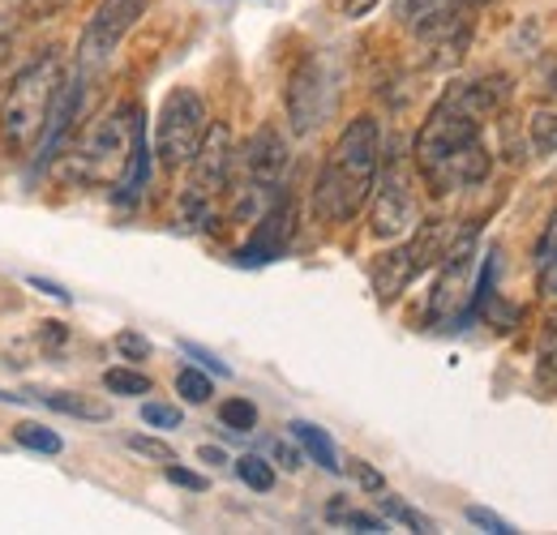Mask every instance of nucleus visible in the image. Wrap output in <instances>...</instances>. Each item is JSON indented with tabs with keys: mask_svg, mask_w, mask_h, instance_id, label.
Wrapping results in <instances>:
<instances>
[{
	"mask_svg": "<svg viewBox=\"0 0 557 535\" xmlns=\"http://www.w3.org/2000/svg\"><path fill=\"white\" fill-rule=\"evenodd\" d=\"M339 82L344 73L326 52H313L305 65H296L292 82H287V116L296 134H313L326 125V116L339 103Z\"/></svg>",
	"mask_w": 557,
	"mask_h": 535,
	"instance_id": "obj_8",
	"label": "nucleus"
},
{
	"mask_svg": "<svg viewBox=\"0 0 557 535\" xmlns=\"http://www.w3.org/2000/svg\"><path fill=\"white\" fill-rule=\"evenodd\" d=\"M382 167V129L373 116H356L335 137L318 185H313V214L322 223H351L369 201Z\"/></svg>",
	"mask_w": 557,
	"mask_h": 535,
	"instance_id": "obj_3",
	"label": "nucleus"
},
{
	"mask_svg": "<svg viewBox=\"0 0 557 535\" xmlns=\"http://www.w3.org/2000/svg\"><path fill=\"white\" fill-rule=\"evenodd\" d=\"M450 108L476 116L481 125L493 121L506 103H510V77H497V73H485V77H468V82H450L446 95H442Z\"/></svg>",
	"mask_w": 557,
	"mask_h": 535,
	"instance_id": "obj_14",
	"label": "nucleus"
},
{
	"mask_svg": "<svg viewBox=\"0 0 557 535\" xmlns=\"http://www.w3.org/2000/svg\"><path fill=\"white\" fill-rule=\"evenodd\" d=\"M412 159H417L420 181L437 198L481 185L488 167H493V154L485 146V125L476 116L450 108L446 99H437L433 112L424 116L417 141H412Z\"/></svg>",
	"mask_w": 557,
	"mask_h": 535,
	"instance_id": "obj_2",
	"label": "nucleus"
},
{
	"mask_svg": "<svg viewBox=\"0 0 557 535\" xmlns=\"http://www.w3.org/2000/svg\"><path fill=\"white\" fill-rule=\"evenodd\" d=\"M351 475H356V480H360L364 488H373V493H382V488H386V480H382V471H373V468H369V463H360V459L351 463Z\"/></svg>",
	"mask_w": 557,
	"mask_h": 535,
	"instance_id": "obj_34",
	"label": "nucleus"
},
{
	"mask_svg": "<svg viewBox=\"0 0 557 535\" xmlns=\"http://www.w3.org/2000/svg\"><path fill=\"white\" fill-rule=\"evenodd\" d=\"M450 240H455L450 223L433 219V223H420L417 232H412V240H408V245H399V249L382 253V258L373 262V270H369L377 300H395V296H399V291H404V287L417 278L420 270L437 266V262L446 258Z\"/></svg>",
	"mask_w": 557,
	"mask_h": 535,
	"instance_id": "obj_7",
	"label": "nucleus"
},
{
	"mask_svg": "<svg viewBox=\"0 0 557 535\" xmlns=\"http://www.w3.org/2000/svg\"><path fill=\"white\" fill-rule=\"evenodd\" d=\"M287 163H292V150L278 134L275 125H262L258 134L245 141V154H240V181L278 198L283 194V181H287Z\"/></svg>",
	"mask_w": 557,
	"mask_h": 535,
	"instance_id": "obj_12",
	"label": "nucleus"
},
{
	"mask_svg": "<svg viewBox=\"0 0 557 535\" xmlns=\"http://www.w3.org/2000/svg\"><path fill=\"white\" fill-rule=\"evenodd\" d=\"M181 347H185V356H194V360H198L202 369H210V373H219V377H227V373H232V369H227L214 351H207V347H198V343H181Z\"/></svg>",
	"mask_w": 557,
	"mask_h": 535,
	"instance_id": "obj_33",
	"label": "nucleus"
},
{
	"mask_svg": "<svg viewBox=\"0 0 557 535\" xmlns=\"http://www.w3.org/2000/svg\"><path fill=\"white\" fill-rule=\"evenodd\" d=\"M65 176L73 185H116L121 201L138 198L150 181V146L138 103H121L99 116L65 159Z\"/></svg>",
	"mask_w": 557,
	"mask_h": 535,
	"instance_id": "obj_1",
	"label": "nucleus"
},
{
	"mask_svg": "<svg viewBox=\"0 0 557 535\" xmlns=\"http://www.w3.org/2000/svg\"><path fill=\"white\" fill-rule=\"evenodd\" d=\"M129 450L134 455H146V459H154V463H176V450L168 446V441H159V437H129Z\"/></svg>",
	"mask_w": 557,
	"mask_h": 535,
	"instance_id": "obj_29",
	"label": "nucleus"
},
{
	"mask_svg": "<svg viewBox=\"0 0 557 535\" xmlns=\"http://www.w3.org/2000/svg\"><path fill=\"white\" fill-rule=\"evenodd\" d=\"M146 13V0H99V9L90 13V22L82 26V39H77V65L99 69L112 61V52L125 43V35L134 30Z\"/></svg>",
	"mask_w": 557,
	"mask_h": 535,
	"instance_id": "obj_10",
	"label": "nucleus"
},
{
	"mask_svg": "<svg viewBox=\"0 0 557 535\" xmlns=\"http://www.w3.org/2000/svg\"><path fill=\"white\" fill-rule=\"evenodd\" d=\"M176 390H181L185 402H207L210 395H214V390H210V377L198 373V369H181V373H176Z\"/></svg>",
	"mask_w": 557,
	"mask_h": 535,
	"instance_id": "obj_26",
	"label": "nucleus"
},
{
	"mask_svg": "<svg viewBox=\"0 0 557 535\" xmlns=\"http://www.w3.org/2000/svg\"><path fill=\"white\" fill-rule=\"evenodd\" d=\"M459 4H468V9H476V4H488V0H459Z\"/></svg>",
	"mask_w": 557,
	"mask_h": 535,
	"instance_id": "obj_40",
	"label": "nucleus"
},
{
	"mask_svg": "<svg viewBox=\"0 0 557 535\" xmlns=\"http://www.w3.org/2000/svg\"><path fill=\"white\" fill-rule=\"evenodd\" d=\"M532 150L545 159L557 150V108H541L532 116Z\"/></svg>",
	"mask_w": 557,
	"mask_h": 535,
	"instance_id": "obj_22",
	"label": "nucleus"
},
{
	"mask_svg": "<svg viewBox=\"0 0 557 535\" xmlns=\"http://www.w3.org/2000/svg\"><path fill=\"white\" fill-rule=\"evenodd\" d=\"M30 287H35V291H44V296H57V300H70V291H65L61 283H48V278H39V274L30 278Z\"/></svg>",
	"mask_w": 557,
	"mask_h": 535,
	"instance_id": "obj_36",
	"label": "nucleus"
},
{
	"mask_svg": "<svg viewBox=\"0 0 557 535\" xmlns=\"http://www.w3.org/2000/svg\"><path fill=\"white\" fill-rule=\"evenodd\" d=\"M236 475H240L253 493H271V488H275V468H271L267 459H258V455H245V459L236 463Z\"/></svg>",
	"mask_w": 557,
	"mask_h": 535,
	"instance_id": "obj_24",
	"label": "nucleus"
},
{
	"mask_svg": "<svg viewBox=\"0 0 557 535\" xmlns=\"http://www.w3.org/2000/svg\"><path fill=\"white\" fill-rule=\"evenodd\" d=\"M168 480H172V484H181V488H194V493H207V488H210L207 475H198V471H185L181 463H168Z\"/></svg>",
	"mask_w": 557,
	"mask_h": 535,
	"instance_id": "obj_32",
	"label": "nucleus"
},
{
	"mask_svg": "<svg viewBox=\"0 0 557 535\" xmlns=\"http://www.w3.org/2000/svg\"><path fill=\"white\" fill-rule=\"evenodd\" d=\"M103 386H108L112 395H129V399L150 395V377L138 373V369H108V373H103Z\"/></svg>",
	"mask_w": 557,
	"mask_h": 535,
	"instance_id": "obj_21",
	"label": "nucleus"
},
{
	"mask_svg": "<svg viewBox=\"0 0 557 535\" xmlns=\"http://www.w3.org/2000/svg\"><path fill=\"white\" fill-rule=\"evenodd\" d=\"M468 523H472V527H485V532H493V535H510V532H515L506 519H497L493 510H481V506H468Z\"/></svg>",
	"mask_w": 557,
	"mask_h": 535,
	"instance_id": "obj_31",
	"label": "nucleus"
},
{
	"mask_svg": "<svg viewBox=\"0 0 557 535\" xmlns=\"http://www.w3.org/2000/svg\"><path fill=\"white\" fill-rule=\"evenodd\" d=\"M219 420H223L232 433H253V428H258V407L249 399H227L219 407Z\"/></svg>",
	"mask_w": 557,
	"mask_h": 535,
	"instance_id": "obj_23",
	"label": "nucleus"
},
{
	"mask_svg": "<svg viewBox=\"0 0 557 535\" xmlns=\"http://www.w3.org/2000/svg\"><path fill=\"white\" fill-rule=\"evenodd\" d=\"M382 510L395 519V523H404V527H412V532H433V523L424 519V514H417L412 506H404V501H395V497H382Z\"/></svg>",
	"mask_w": 557,
	"mask_h": 535,
	"instance_id": "obj_27",
	"label": "nucleus"
},
{
	"mask_svg": "<svg viewBox=\"0 0 557 535\" xmlns=\"http://www.w3.org/2000/svg\"><path fill=\"white\" fill-rule=\"evenodd\" d=\"M82 103H86V69H82L77 77H65V82H61V95H57V103H52V112H48V129L39 137V167L57 154V146H61V137L73 129Z\"/></svg>",
	"mask_w": 557,
	"mask_h": 535,
	"instance_id": "obj_15",
	"label": "nucleus"
},
{
	"mask_svg": "<svg viewBox=\"0 0 557 535\" xmlns=\"http://www.w3.org/2000/svg\"><path fill=\"white\" fill-rule=\"evenodd\" d=\"M13 441L22 446V450H35V455H61V437L52 433V428H44V424H17L13 428Z\"/></svg>",
	"mask_w": 557,
	"mask_h": 535,
	"instance_id": "obj_20",
	"label": "nucleus"
},
{
	"mask_svg": "<svg viewBox=\"0 0 557 535\" xmlns=\"http://www.w3.org/2000/svg\"><path fill=\"white\" fill-rule=\"evenodd\" d=\"M287 245H292V198L278 194L275 206L253 223V236L236 253V262L240 266H267V262H275V258L287 253Z\"/></svg>",
	"mask_w": 557,
	"mask_h": 535,
	"instance_id": "obj_13",
	"label": "nucleus"
},
{
	"mask_svg": "<svg viewBox=\"0 0 557 535\" xmlns=\"http://www.w3.org/2000/svg\"><path fill=\"white\" fill-rule=\"evenodd\" d=\"M536 390L545 399H557V313L549 318L545 335H541V351H536Z\"/></svg>",
	"mask_w": 557,
	"mask_h": 535,
	"instance_id": "obj_18",
	"label": "nucleus"
},
{
	"mask_svg": "<svg viewBox=\"0 0 557 535\" xmlns=\"http://www.w3.org/2000/svg\"><path fill=\"white\" fill-rule=\"evenodd\" d=\"M116 351H121L125 360H134V364H138V360H150V338H141L138 331H121V335H116Z\"/></svg>",
	"mask_w": 557,
	"mask_h": 535,
	"instance_id": "obj_30",
	"label": "nucleus"
},
{
	"mask_svg": "<svg viewBox=\"0 0 557 535\" xmlns=\"http://www.w3.org/2000/svg\"><path fill=\"white\" fill-rule=\"evenodd\" d=\"M198 459H202V463H210V468L227 463V455H223V450H214V446H202V450H198Z\"/></svg>",
	"mask_w": 557,
	"mask_h": 535,
	"instance_id": "obj_38",
	"label": "nucleus"
},
{
	"mask_svg": "<svg viewBox=\"0 0 557 535\" xmlns=\"http://www.w3.org/2000/svg\"><path fill=\"white\" fill-rule=\"evenodd\" d=\"M326 519H331V523H344V527H356V532H386L382 519L360 514V510H348L344 501H331V506H326Z\"/></svg>",
	"mask_w": 557,
	"mask_h": 535,
	"instance_id": "obj_25",
	"label": "nucleus"
},
{
	"mask_svg": "<svg viewBox=\"0 0 557 535\" xmlns=\"http://www.w3.org/2000/svg\"><path fill=\"white\" fill-rule=\"evenodd\" d=\"M377 0H339V9H344V17H364L369 9H373Z\"/></svg>",
	"mask_w": 557,
	"mask_h": 535,
	"instance_id": "obj_37",
	"label": "nucleus"
},
{
	"mask_svg": "<svg viewBox=\"0 0 557 535\" xmlns=\"http://www.w3.org/2000/svg\"><path fill=\"white\" fill-rule=\"evenodd\" d=\"M141 420L150 428H181V407H172V402H146L141 407Z\"/></svg>",
	"mask_w": 557,
	"mask_h": 535,
	"instance_id": "obj_28",
	"label": "nucleus"
},
{
	"mask_svg": "<svg viewBox=\"0 0 557 535\" xmlns=\"http://www.w3.org/2000/svg\"><path fill=\"white\" fill-rule=\"evenodd\" d=\"M65 69L57 52H44L39 61L13 73L4 99H0V150L9 159H22L26 150L39 146V137L48 129V112L61 95Z\"/></svg>",
	"mask_w": 557,
	"mask_h": 535,
	"instance_id": "obj_4",
	"label": "nucleus"
},
{
	"mask_svg": "<svg viewBox=\"0 0 557 535\" xmlns=\"http://www.w3.org/2000/svg\"><path fill=\"white\" fill-rule=\"evenodd\" d=\"M476 236L481 227H463L455 232L442 266H437V278H433V291H429V322L437 331H459L476 318Z\"/></svg>",
	"mask_w": 557,
	"mask_h": 535,
	"instance_id": "obj_5",
	"label": "nucleus"
},
{
	"mask_svg": "<svg viewBox=\"0 0 557 535\" xmlns=\"http://www.w3.org/2000/svg\"><path fill=\"white\" fill-rule=\"evenodd\" d=\"M287 428H292V437L300 441V450H305V455H309V459H313L318 468L339 471V455H335V441H331V437H326V433H322L318 424H309V420H292Z\"/></svg>",
	"mask_w": 557,
	"mask_h": 535,
	"instance_id": "obj_16",
	"label": "nucleus"
},
{
	"mask_svg": "<svg viewBox=\"0 0 557 535\" xmlns=\"http://www.w3.org/2000/svg\"><path fill=\"white\" fill-rule=\"evenodd\" d=\"M232 163H236V150H232V129L227 125H210L198 154H194V176L181 194L189 198H202L210 206H219V198L232 189Z\"/></svg>",
	"mask_w": 557,
	"mask_h": 535,
	"instance_id": "obj_11",
	"label": "nucleus"
},
{
	"mask_svg": "<svg viewBox=\"0 0 557 535\" xmlns=\"http://www.w3.org/2000/svg\"><path fill=\"white\" fill-rule=\"evenodd\" d=\"M210 129L207 99L194 86H176L168 90L163 108H159V125H154V154L168 172H181L194 163L198 146Z\"/></svg>",
	"mask_w": 557,
	"mask_h": 535,
	"instance_id": "obj_6",
	"label": "nucleus"
},
{
	"mask_svg": "<svg viewBox=\"0 0 557 535\" xmlns=\"http://www.w3.org/2000/svg\"><path fill=\"white\" fill-rule=\"evenodd\" d=\"M412 227H417V194H412L408 154L399 146H391V150H382V167H377V185H373V236L395 240Z\"/></svg>",
	"mask_w": 557,
	"mask_h": 535,
	"instance_id": "obj_9",
	"label": "nucleus"
},
{
	"mask_svg": "<svg viewBox=\"0 0 557 535\" xmlns=\"http://www.w3.org/2000/svg\"><path fill=\"white\" fill-rule=\"evenodd\" d=\"M44 407L61 411V415H73V420H108L112 407L99 399H86V395H73V390H57V395H39Z\"/></svg>",
	"mask_w": 557,
	"mask_h": 535,
	"instance_id": "obj_17",
	"label": "nucleus"
},
{
	"mask_svg": "<svg viewBox=\"0 0 557 535\" xmlns=\"http://www.w3.org/2000/svg\"><path fill=\"white\" fill-rule=\"evenodd\" d=\"M271 455L278 459V468H287V471H296L300 463H305V459H300V450H296V446H287V441H275V446H271Z\"/></svg>",
	"mask_w": 557,
	"mask_h": 535,
	"instance_id": "obj_35",
	"label": "nucleus"
},
{
	"mask_svg": "<svg viewBox=\"0 0 557 535\" xmlns=\"http://www.w3.org/2000/svg\"><path fill=\"white\" fill-rule=\"evenodd\" d=\"M536 274H541V287L557 296V210L549 214V223L541 232V245H536Z\"/></svg>",
	"mask_w": 557,
	"mask_h": 535,
	"instance_id": "obj_19",
	"label": "nucleus"
},
{
	"mask_svg": "<svg viewBox=\"0 0 557 535\" xmlns=\"http://www.w3.org/2000/svg\"><path fill=\"white\" fill-rule=\"evenodd\" d=\"M61 4H70V0H30V13H57Z\"/></svg>",
	"mask_w": 557,
	"mask_h": 535,
	"instance_id": "obj_39",
	"label": "nucleus"
}]
</instances>
